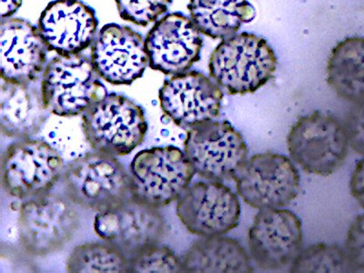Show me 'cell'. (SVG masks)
I'll return each mask as SVG.
<instances>
[{
  "label": "cell",
  "mask_w": 364,
  "mask_h": 273,
  "mask_svg": "<svg viewBox=\"0 0 364 273\" xmlns=\"http://www.w3.org/2000/svg\"><path fill=\"white\" fill-rule=\"evenodd\" d=\"M327 81L341 99L364 102V38L353 37L338 43L327 65Z\"/></svg>",
  "instance_id": "21"
},
{
  "label": "cell",
  "mask_w": 364,
  "mask_h": 273,
  "mask_svg": "<svg viewBox=\"0 0 364 273\" xmlns=\"http://www.w3.org/2000/svg\"><path fill=\"white\" fill-rule=\"evenodd\" d=\"M232 178L242 200L258 210L288 206L301 191L300 176L291 159L272 152L247 159Z\"/></svg>",
  "instance_id": "8"
},
{
  "label": "cell",
  "mask_w": 364,
  "mask_h": 273,
  "mask_svg": "<svg viewBox=\"0 0 364 273\" xmlns=\"http://www.w3.org/2000/svg\"><path fill=\"white\" fill-rule=\"evenodd\" d=\"M63 178L70 199L97 213L132 197L124 167L114 156L102 152L74 159L65 168Z\"/></svg>",
  "instance_id": "5"
},
{
  "label": "cell",
  "mask_w": 364,
  "mask_h": 273,
  "mask_svg": "<svg viewBox=\"0 0 364 273\" xmlns=\"http://www.w3.org/2000/svg\"><path fill=\"white\" fill-rule=\"evenodd\" d=\"M203 44L193 19L180 12L165 15L145 38L149 67L171 76L187 73L200 60Z\"/></svg>",
  "instance_id": "15"
},
{
  "label": "cell",
  "mask_w": 364,
  "mask_h": 273,
  "mask_svg": "<svg viewBox=\"0 0 364 273\" xmlns=\"http://www.w3.org/2000/svg\"><path fill=\"white\" fill-rule=\"evenodd\" d=\"M350 194L364 209V159L356 165L350 183Z\"/></svg>",
  "instance_id": "29"
},
{
  "label": "cell",
  "mask_w": 364,
  "mask_h": 273,
  "mask_svg": "<svg viewBox=\"0 0 364 273\" xmlns=\"http://www.w3.org/2000/svg\"><path fill=\"white\" fill-rule=\"evenodd\" d=\"M90 60L99 76L113 85H131L149 67L141 34L115 23L104 26L97 34Z\"/></svg>",
  "instance_id": "14"
},
{
  "label": "cell",
  "mask_w": 364,
  "mask_h": 273,
  "mask_svg": "<svg viewBox=\"0 0 364 273\" xmlns=\"http://www.w3.org/2000/svg\"><path fill=\"white\" fill-rule=\"evenodd\" d=\"M99 21L80 0H55L38 19V28L50 51L60 56L82 53L93 44Z\"/></svg>",
  "instance_id": "18"
},
{
  "label": "cell",
  "mask_w": 364,
  "mask_h": 273,
  "mask_svg": "<svg viewBox=\"0 0 364 273\" xmlns=\"http://www.w3.org/2000/svg\"><path fill=\"white\" fill-rule=\"evenodd\" d=\"M87 143L110 156L132 154L144 141L148 124L143 109L124 96L107 94L81 115Z\"/></svg>",
  "instance_id": "4"
},
{
  "label": "cell",
  "mask_w": 364,
  "mask_h": 273,
  "mask_svg": "<svg viewBox=\"0 0 364 273\" xmlns=\"http://www.w3.org/2000/svg\"><path fill=\"white\" fill-rule=\"evenodd\" d=\"M41 91L31 84L3 81L0 94V127L9 138L28 139L41 131L48 119Z\"/></svg>",
  "instance_id": "19"
},
{
  "label": "cell",
  "mask_w": 364,
  "mask_h": 273,
  "mask_svg": "<svg viewBox=\"0 0 364 273\" xmlns=\"http://www.w3.org/2000/svg\"><path fill=\"white\" fill-rule=\"evenodd\" d=\"M48 50L38 27L22 18L0 22V71L6 82L31 84L43 75Z\"/></svg>",
  "instance_id": "17"
},
{
  "label": "cell",
  "mask_w": 364,
  "mask_h": 273,
  "mask_svg": "<svg viewBox=\"0 0 364 273\" xmlns=\"http://www.w3.org/2000/svg\"><path fill=\"white\" fill-rule=\"evenodd\" d=\"M159 100L162 112L175 125L190 129L220 116L223 93L204 74L187 71L166 80Z\"/></svg>",
  "instance_id": "13"
},
{
  "label": "cell",
  "mask_w": 364,
  "mask_h": 273,
  "mask_svg": "<svg viewBox=\"0 0 364 273\" xmlns=\"http://www.w3.org/2000/svg\"><path fill=\"white\" fill-rule=\"evenodd\" d=\"M182 259L184 272L250 273L253 272L250 258L237 240L228 237H203Z\"/></svg>",
  "instance_id": "20"
},
{
  "label": "cell",
  "mask_w": 364,
  "mask_h": 273,
  "mask_svg": "<svg viewBox=\"0 0 364 273\" xmlns=\"http://www.w3.org/2000/svg\"><path fill=\"white\" fill-rule=\"evenodd\" d=\"M172 0H116L123 21L146 27L168 11Z\"/></svg>",
  "instance_id": "26"
},
{
  "label": "cell",
  "mask_w": 364,
  "mask_h": 273,
  "mask_svg": "<svg viewBox=\"0 0 364 273\" xmlns=\"http://www.w3.org/2000/svg\"><path fill=\"white\" fill-rule=\"evenodd\" d=\"M94 230L104 242L125 255L158 245L165 233L164 217L157 208L129 197L108 210L97 213Z\"/></svg>",
  "instance_id": "11"
},
{
  "label": "cell",
  "mask_w": 364,
  "mask_h": 273,
  "mask_svg": "<svg viewBox=\"0 0 364 273\" xmlns=\"http://www.w3.org/2000/svg\"><path fill=\"white\" fill-rule=\"evenodd\" d=\"M71 273H129V257L109 243L77 246L67 262Z\"/></svg>",
  "instance_id": "23"
},
{
  "label": "cell",
  "mask_w": 364,
  "mask_h": 273,
  "mask_svg": "<svg viewBox=\"0 0 364 273\" xmlns=\"http://www.w3.org/2000/svg\"><path fill=\"white\" fill-rule=\"evenodd\" d=\"M129 273L184 272L182 259L171 250L159 243L129 257Z\"/></svg>",
  "instance_id": "25"
},
{
  "label": "cell",
  "mask_w": 364,
  "mask_h": 273,
  "mask_svg": "<svg viewBox=\"0 0 364 273\" xmlns=\"http://www.w3.org/2000/svg\"><path fill=\"white\" fill-rule=\"evenodd\" d=\"M291 272L337 273L354 271L346 249L336 245L320 243L302 250L291 263Z\"/></svg>",
  "instance_id": "24"
},
{
  "label": "cell",
  "mask_w": 364,
  "mask_h": 273,
  "mask_svg": "<svg viewBox=\"0 0 364 273\" xmlns=\"http://www.w3.org/2000/svg\"><path fill=\"white\" fill-rule=\"evenodd\" d=\"M344 128L350 147L356 154L364 156V102L355 104L350 110Z\"/></svg>",
  "instance_id": "28"
},
{
  "label": "cell",
  "mask_w": 364,
  "mask_h": 273,
  "mask_svg": "<svg viewBox=\"0 0 364 273\" xmlns=\"http://www.w3.org/2000/svg\"><path fill=\"white\" fill-rule=\"evenodd\" d=\"M22 5V0H1V19L11 18Z\"/></svg>",
  "instance_id": "30"
},
{
  "label": "cell",
  "mask_w": 364,
  "mask_h": 273,
  "mask_svg": "<svg viewBox=\"0 0 364 273\" xmlns=\"http://www.w3.org/2000/svg\"><path fill=\"white\" fill-rule=\"evenodd\" d=\"M41 91L48 112L63 118L82 115L108 94L90 58L81 53L50 60Z\"/></svg>",
  "instance_id": "2"
},
{
  "label": "cell",
  "mask_w": 364,
  "mask_h": 273,
  "mask_svg": "<svg viewBox=\"0 0 364 273\" xmlns=\"http://www.w3.org/2000/svg\"><path fill=\"white\" fill-rule=\"evenodd\" d=\"M79 215L63 198L44 194L23 203L19 209V238L34 256L56 252L73 238Z\"/></svg>",
  "instance_id": "10"
},
{
  "label": "cell",
  "mask_w": 364,
  "mask_h": 273,
  "mask_svg": "<svg viewBox=\"0 0 364 273\" xmlns=\"http://www.w3.org/2000/svg\"><path fill=\"white\" fill-rule=\"evenodd\" d=\"M60 154L44 141L24 139L3 154L2 186L18 199L47 194L64 173Z\"/></svg>",
  "instance_id": "7"
},
{
  "label": "cell",
  "mask_w": 364,
  "mask_h": 273,
  "mask_svg": "<svg viewBox=\"0 0 364 273\" xmlns=\"http://www.w3.org/2000/svg\"><path fill=\"white\" fill-rule=\"evenodd\" d=\"M302 240L301 220L291 211L259 210L249 232L250 255L262 269L284 268L300 255Z\"/></svg>",
  "instance_id": "16"
},
{
  "label": "cell",
  "mask_w": 364,
  "mask_h": 273,
  "mask_svg": "<svg viewBox=\"0 0 364 273\" xmlns=\"http://www.w3.org/2000/svg\"><path fill=\"white\" fill-rule=\"evenodd\" d=\"M184 151L195 172L209 181L232 178L248 159L245 139L227 120H210L188 129Z\"/></svg>",
  "instance_id": "9"
},
{
  "label": "cell",
  "mask_w": 364,
  "mask_h": 273,
  "mask_svg": "<svg viewBox=\"0 0 364 273\" xmlns=\"http://www.w3.org/2000/svg\"><path fill=\"white\" fill-rule=\"evenodd\" d=\"M287 144L291 159L302 170L323 177L339 170L350 146L344 124L318 112L298 119L289 133Z\"/></svg>",
  "instance_id": "6"
},
{
  "label": "cell",
  "mask_w": 364,
  "mask_h": 273,
  "mask_svg": "<svg viewBox=\"0 0 364 273\" xmlns=\"http://www.w3.org/2000/svg\"><path fill=\"white\" fill-rule=\"evenodd\" d=\"M277 58L259 36L240 33L224 38L210 58V76L230 95L256 92L274 76Z\"/></svg>",
  "instance_id": "1"
},
{
  "label": "cell",
  "mask_w": 364,
  "mask_h": 273,
  "mask_svg": "<svg viewBox=\"0 0 364 273\" xmlns=\"http://www.w3.org/2000/svg\"><path fill=\"white\" fill-rule=\"evenodd\" d=\"M346 250L353 271L364 272V213L354 220L348 230Z\"/></svg>",
  "instance_id": "27"
},
{
  "label": "cell",
  "mask_w": 364,
  "mask_h": 273,
  "mask_svg": "<svg viewBox=\"0 0 364 273\" xmlns=\"http://www.w3.org/2000/svg\"><path fill=\"white\" fill-rule=\"evenodd\" d=\"M196 172L185 151L175 146L139 152L129 165L132 197L159 208L178 200Z\"/></svg>",
  "instance_id": "3"
},
{
  "label": "cell",
  "mask_w": 364,
  "mask_h": 273,
  "mask_svg": "<svg viewBox=\"0 0 364 273\" xmlns=\"http://www.w3.org/2000/svg\"><path fill=\"white\" fill-rule=\"evenodd\" d=\"M177 215L188 232L195 235H225L238 226V197L220 181L190 185L177 200Z\"/></svg>",
  "instance_id": "12"
},
{
  "label": "cell",
  "mask_w": 364,
  "mask_h": 273,
  "mask_svg": "<svg viewBox=\"0 0 364 273\" xmlns=\"http://www.w3.org/2000/svg\"><path fill=\"white\" fill-rule=\"evenodd\" d=\"M188 8L200 33L222 40L235 35L256 14L248 0H190Z\"/></svg>",
  "instance_id": "22"
}]
</instances>
